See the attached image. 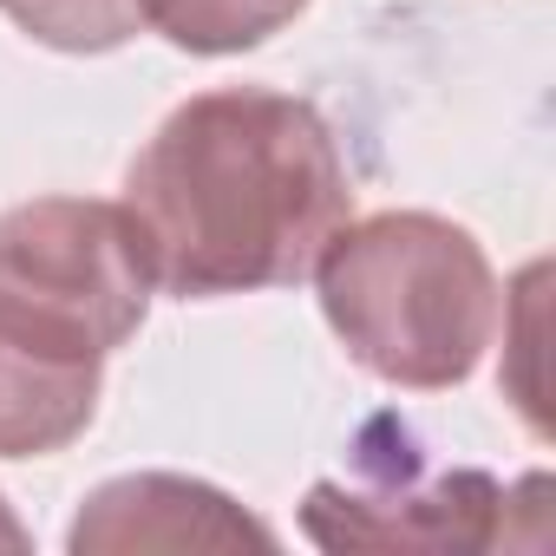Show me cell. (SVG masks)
Here are the masks:
<instances>
[{
	"label": "cell",
	"instance_id": "cell-8",
	"mask_svg": "<svg viewBox=\"0 0 556 556\" xmlns=\"http://www.w3.org/2000/svg\"><path fill=\"white\" fill-rule=\"evenodd\" d=\"M0 549H27V530H21V517L8 510V497H0Z\"/></svg>",
	"mask_w": 556,
	"mask_h": 556
},
{
	"label": "cell",
	"instance_id": "cell-3",
	"mask_svg": "<svg viewBox=\"0 0 556 556\" xmlns=\"http://www.w3.org/2000/svg\"><path fill=\"white\" fill-rule=\"evenodd\" d=\"M315 282L341 348L387 387H458L497 334V275L478 236L432 210H387L341 229Z\"/></svg>",
	"mask_w": 556,
	"mask_h": 556
},
{
	"label": "cell",
	"instance_id": "cell-4",
	"mask_svg": "<svg viewBox=\"0 0 556 556\" xmlns=\"http://www.w3.org/2000/svg\"><path fill=\"white\" fill-rule=\"evenodd\" d=\"M393 452L374 432L354 445V478H321L302 504V530L321 549H491L504 536L510 491L471 465H426L413 432L387 419Z\"/></svg>",
	"mask_w": 556,
	"mask_h": 556
},
{
	"label": "cell",
	"instance_id": "cell-5",
	"mask_svg": "<svg viewBox=\"0 0 556 556\" xmlns=\"http://www.w3.org/2000/svg\"><path fill=\"white\" fill-rule=\"evenodd\" d=\"M275 549V530L249 517L229 491L177 471H131L99 484L73 530L66 549L79 556H125V549Z\"/></svg>",
	"mask_w": 556,
	"mask_h": 556
},
{
	"label": "cell",
	"instance_id": "cell-1",
	"mask_svg": "<svg viewBox=\"0 0 556 556\" xmlns=\"http://www.w3.org/2000/svg\"><path fill=\"white\" fill-rule=\"evenodd\" d=\"M348 210L354 177L328 118L262 86L184 99L125 170L151 289L177 302L308 282Z\"/></svg>",
	"mask_w": 556,
	"mask_h": 556
},
{
	"label": "cell",
	"instance_id": "cell-7",
	"mask_svg": "<svg viewBox=\"0 0 556 556\" xmlns=\"http://www.w3.org/2000/svg\"><path fill=\"white\" fill-rule=\"evenodd\" d=\"M0 14L53 53H112L144 27L138 0H0Z\"/></svg>",
	"mask_w": 556,
	"mask_h": 556
},
{
	"label": "cell",
	"instance_id": "cell-2",
	"mask_svg": "<svg viewBox=\"0 0 556 556\" xmlns=\"http://www.w3.org/2000/svg\"><path fill=\"white\" fill-rule=\"evenodd\" d=\"M151 308V268L125 203L34 197L0 210V458L73 445L105 361Z\"/></svg>",
	"mask_w": 556,
	"mask_h": 556
},
{
	"label": "cell",
	"instance_id": "cell-6",
	"mask_svg": "<svg viewBox=\"0 0 556 556\" xmlns=\"http://www.w3.org/2000/svg\"><path fill=\"white\" fill-rule=\"evenodd\" d=\"M308 0H138L144 27H157L184 53H242L262 47L268 34H282Z\"/></svg>",
	"mask_w": 556,
	"mask_h": 556
}]
</instances>
